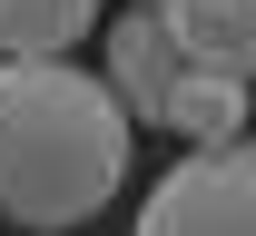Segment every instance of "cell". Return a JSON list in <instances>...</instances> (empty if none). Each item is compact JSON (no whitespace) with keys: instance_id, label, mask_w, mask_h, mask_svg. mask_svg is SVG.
<instances>
[{"instance_id":"obj_1","label":"cell","mask_w":256,"mask_h":236,"mask_svg":"<svg viewBox=\"0 0 256 236\" xmlns=\"http://www.w3.org/2000/svg\"><path fill=\"white\" fill-rule=\"evenodd\" d=\"M128 99L79 59H0V227H89L128 187Z\"/></svg>"},{"instance_id":"obj_2","label":"cell","mask_w":256,"mask_h":236,"mask_svg":"<svg viewBox=\"0 0 256 236\" xmlns=\"http://www.w3.org/2000/svg\"><path fill=\"white\" fill-rule=\"evenodd\" d=\"M128 236H256V138L236 148H197L148 187Z\"/></svg>"},{"instance_id":"obj_3","label":"cell","mask_w":256,"mask_h":236,"mask_svg":"<svg viewBox=\"0 0 256 236\" xmlns=\"http://www.w3.org/2000/svg\"><path fill=\"white\" fill-rule=\"evenodd\" d=\"M98 79L128 99L138 128H158V118H168V89L188 79V49H178V30H168V10L128 0L118 20H108V39H98Z\"/></svg>"},{"instance_id":"obj_4","label":"cell","mask_w":256,"mask_h":236,"mask_svg":"<svg viewBox=\"0 0 256 236\" xmlns=\"http://www.w3.org/2000/svg\"><path fill=\"white\" fill-rule=\"evenodd\" d=\"M246 108H256V79H236V69H188V79L168 89L158 128L197 158V148H236V138H246Z\"/></svg>"},{"instance_id":"obj_5","label":"cell","mask_w":256,"mask_h":236,"mask_svg":"<svg viewBox=\"0 0 256 236\" xmlns=\"http://www.w3.org/2000/svg\"><path fill=\"white\" fill-rule=\"evenodd\" d=\"M158 10L188 49V69H236V79L256 69V0H158Z\"/></svg>"},{"instance_id":"obj_6","label":"cell","mask_w":256,"mask_h":236,"mask_svg":"<svg viewBox=\"0 0 256 236\" xmlns=\"http://www.w3.org/2000/svg\"><path fill=\"white\" fill-rule=\"evenodd\" d=\"M98 30V0H0V49L10 59H60Z\"/></svg>"},{"instance_id":"obj_7","label":"cell","mask_w":256,"mask_h":236,"mask_svg":"<svg viewBox=\"0 0 256 236\" xmlns=\"http://www.w3.org/2000/svg\"><path fill=\"white\" fill-rule=\"evenodd\" d=\"M148 10H158V0H148Z\"/></svg>"},{"instance_id":"obj_8","label":"cell","mask_w":256,"mask_h":236,"mask_svg":"<svg viewBox=\"0 0 256 236\" xmlns=\"http://www.w3.org/2000/svg\"><path fill=\"white\" fill-rule=\"evenodd\" d=\"M246 79H256V69H246Z\"/></svg>"}]
</instances>
